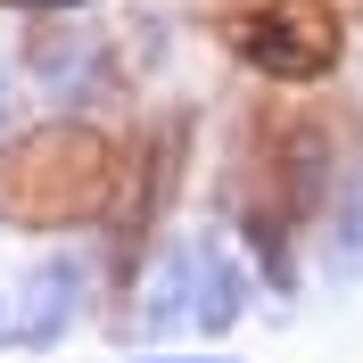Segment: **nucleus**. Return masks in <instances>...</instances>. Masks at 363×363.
<instances>
[{"label":"nucleus","mask_w":363,"mask_h":363,"mask_svg":"<svg viewBox=\"0 0 363 363\" xmlns=\"http://www.w3.org/2000/svg\"><path fill=\"white\" fill-rule=\"evenodd\" d=\"M248 50L272 58L281 74H314L322 58H330V17H322L314 0H281L264 25H248Z\"/></svg>","instance_id":"1"},{"label":"nucleus","mask_w":363,"mask_h":363,"mask_svg":"<svg viewBox=\"0 0 363 363\" xmlns=\"http://www.w3.org/2000/svg\"><path fill=\"white\" fill-rule=\"evenodd\" d=\"M74 297H83V272H74V264H42V281H33V306H25V330H17V339H25V347H50L58 330H67Z\"/></svg>","instance_id":"2"},{"label":"nucleus","mask_w":363,"mask_h":363,"mask_svg":"<svg viewBox=\"0 0 363 363\" xmlns=\"http://www.w3.org/2000/svg\"><path fill=\"white\" fill-rule=\"evenodd\" d=\"M182 314H199V256H165L157 289H149V306H140L149 330H174Z\"/></svg>","instance_id":"3"},{"label":"nucleus","mask_w":363,"mask_h":363,"mask_svg":"<svg viewBox=\"0 0 363 363\" xmlns=\"http://www.w3.org/2000/svg\"><path fill=\"white\" fill-rule=\"evenodd\" d=\"M0 339H17V330H9V306H0Z\"/></svg>","instance_id":"4"}]
</instances>
